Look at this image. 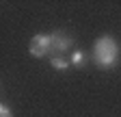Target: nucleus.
I'll use <instances>...</instances> for the list:
<instances>
[{
  "label": "nucleus",
  "instance_id": "5",
  "mask_svg": "<svg viewBox=\"0 0 121 117\" xmlns=\"http://www.w3.org/2000/svg\"><path fill=\"white\" fill-rule=\"evenodd\" d=\"M84 58H86L84 50H76V52L71 54L69 61H71V65H73V67H82V65H84Z\"/></svg>",
  "mask_w": 121,
  "mask_h": 117
},
{
  "label": "nucleus",
  "instance_id": "4",
  "mask_svg": "<svg viewBox=\"0 0 121 117\" xmlns=\"http://www.w3.org/2000/svg\"><path fill=\"white\" fill-rule=\"evenodd\" d=\"M50 65L54 67V69H67L69 65H71V61H67V58H63V56H52V61H50Z\"/></svg>",
  "mask_w": 121,
  "mask_h": 117
},
{
  "label": "nucleus",
  "instance_id": "2",
  "mask_svg": "<svg viewBox=\"0 0 121 117\" xmlns=\"http://www.w3.org/2000/svg\"><path fill=\"white\" fill-rule=\"evenodd\" d=\"M50 50H52V35H35L33 39H30L28 52L33 54V56L41 58V56L48 54Z\"/></svg>",
  "mask_w": 121,
  "mask_h": 117
},
{
  "label": "nucleus",
  "instance_id": "1",
  "mask_svg": "<svg viewBox=\"0 0 121 117\" xmlns=\"http://www.w3.org/2000/svg\"><path fill=\"white\" fill-rule=\"evenodd\" d=\"M93 61L102 69L115 67L117 61H119V43L112 37H108V35L99 37L95 41V46H93Z\"/></svg>",
  "mask_w": 121,
  "mask_h": 117
},
{
  "label": "nucleus",
  "instance_id": "3",
  "mask_svg": "<svg viewBox=\"0 0 121 117\" xmlns=\"http://www.w3.org/2000/svg\"><path fill=\"white\" fill-rule=\"evenodd\" d=\"M71 37H67L65 33H60V31H56V33H52V50H56V52H65V50H69L71 48Z\"/></svg>",
  "mask_w": 121,
  "mask_h": 117
},
{
  "label": "nucleus",
  "instance_id": "6",
  "mask_svg": "<svg viewBox=\"0 0 121 117\" xmlns=\"http://www.w3.org/2000/svg\"><path fill=\"white\" fill-rule=\"evenodd\" d=\"M0 117H13V113L7 104H0Z\"/></svg>",
  "mask_w": 121,
  "mask_h": 117
}]
</instances>
